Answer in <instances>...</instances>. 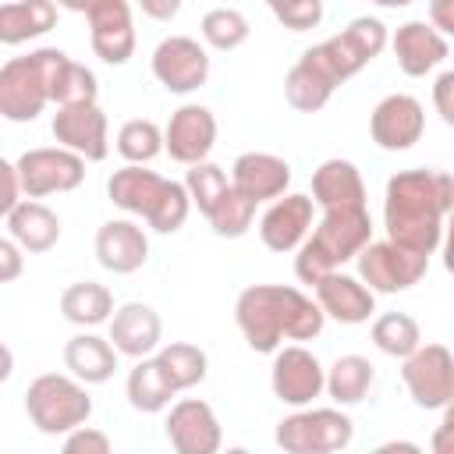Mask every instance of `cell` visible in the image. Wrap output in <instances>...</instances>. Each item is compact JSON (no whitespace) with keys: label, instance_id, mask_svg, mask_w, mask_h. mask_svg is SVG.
<instances>
[{"label":"cell","instance_id":"cell-1","mask_svg":"<svg viewBox=\"0 0 454 454\" xmlns=\"http://www.w3.org/2000/svg\"><path fill=\"white\" fill-rule=\"evenodd\" d=\"M454 209V177L447 170H397L387 181L383 195V227L387 241L415 252L433 255L443 241V220Z\"/></svg>","mask_w":454,"mask_h":454},{"label":"cell","instance_id":"cell-2","mask_svg":"<svg viewBox=\"0 0 454 454\" xmlns=\"http://www.w3.org/2000/svg\"><path fill=\"white\" fill-rule=\"evenodd\" d=\"M234 323L252 351L273 355L277 348H284V340L319 337L326 316L309 294L291 284H252L234 301Z\"/></svg>","mask_w":454,"mask_h":454},{"label":"cell","instance_id":"cell-3","mask_svg":"<svg viewBox=\"0 0 454 454\" xmlns=\"http://www.w3.org/2000/svg\"><path fill=\"white\" fill-rule=\"evenodd\" d=\"M106 195L117 209L142 216L156 234H177L192 213L181 181H170L145 167H121L106 181Z\"/></svg>","mask_w":454,"mask_h":454},{"label":"cell","instance_id":"cell-4","mask_svg":"<svg viewBox=\"0 0 454 454\" xmlns=\"http://www.w3.org/2000/svg\"><path fill=\"white\" fill-rule=\"evenodd\" d=\"M372 241L369 209H326L309 238L294 248V277L301 284H316L326 273H337Z\"/></svg>","mask_w":454,"mask_h":454},{"label":"cell","instance_id":"cell-5","mask_svg":"<svg viewBox=\"0 0 454 454\" xmlns=\"http://www.w3.org/2000/svg\"><path fill=\"white\" fill-rule=\"evenodd\" d=\"M67 53L57 46H39L25 57H11L0 67V117L14 124L35 121L50 103V78Z\"/></svg>","mask_w":454,"mask_h":454},{"label":"cell","instance_id":"cell-6","mask_svg":"<svg viewBox=\"0 0 454 454\" xmlns=\"http://www.w3.org/2000/svg\"><path fill=\"white\" fill-rule=\"evenodd\" d=\"M25 411L28 422L46 433V436H67L78 426L89 422L92 415V397L89 390L64 372H43L28 383L25 390Z\"/></svg>","mask_w":454,"mask_h":454},{"label":"cell","instance_id":"cell-7","mask_svg":"<svg viewBox=\"0 0 454 454\" xmlns=\"http://www.w3.org/2000/svg\"><path fill=\"white\" fill-rule=\"evenodd\" d=\"M273 440L284 454H337L355 440V422L340 408H298L277 422Z\"/></svg>","mask_w":454,"mask_h":454},{"label":"cell","instance_id":"cell-8","mask_svg":"<svg viewBox=\"0 0 454 454\" xmlns=\"http://www.w3.org/2000/svg\"><path fill=\"white\" fill-rule=\"evenodd\" d=\"M401 380L411 394V401L426 411H447L450 397H454V355L447 344L429 340L419 344L404 365H401Z\"/></svg>","mask_w":454,"mask_h":454},{"label":"cell","instance_id":"cell-9","mask_svg":"<svg viewBox=\"0 0 454 454\" xmlns=\"http://www.w3.org/2000/svg\"><path fill=\"white\" fill-rule=\"evenodd\" d=\"M387 39H390L387 25L380 18L362 14V18L348 21V28H340L337 35L316 43V50H319L323 64L330 67V74L337 78V85H344L351 74H358L365 64H372L383 53Z\"/></svg>","mask_w":454,"mask_h":454},{"label":"cell","instance_id":"cell-10","mask_svg":"<svg viewBox=\"0 0 454 454\" xmlns=\"http://www.w3.org/2000/svg\"><path fill=\"white\" fill-rule=\"evenodd\" d=\"M18 170V184L21 195L39 202L46 195H60V192H74L85 181V160H78L74 153L60 149V145H39V149H25L14 163Z\"/></svg>","mask_w":454,"mask_h":454},{"label":"cell","instance_id":"cell-11","mask_svg":"<svg viewBox=\"0 0 454 454\" xmlns=\"http://www.w3.org/2000/svg\"><path fill=\"white\" fill-rule=\"evenodd\" d=\"M355 259H358V280H362L372 294H397V291H408V287H415V284L429 273V259H426V255L404 252V248L390 245L387 238H383V241H369Z\"/></svg>","mask_w":454,"mask_h":454},{"label":"cell","instance_id":"cell-12","mask_svg":"<svg viewBox=\"0 0 454 454\" xmlns=\"http://www.w3.org/2000/svg\"><path fill=\"white\" fill-rule=\"evenodd\" d=\"M74 11L85 14L92 53L103 64L121 67V64L131 60V53H135V21H131V4L128 0H89V4H74Z\"/></svg>","mask_w":454,"mask_h":454},{"label":"cell","instance_id":"cell-13","mask_svg":"<svg viewBox=\"0 0 454 454\" xmlns=\"http://www.w3.org/2000/svg\"><path fill=\"white\" fill-rule=\"evenodd\" d=\"M270 387L273 397L287 408H312V401L326 387V369L323 362L301 348V344H284L273 351V369H270Z\"/></svg>","mask_w":454,"mask_h":454},{"label":"cell","instance_id":"cell-14","mask_svg":"<svg viewBox=\"0 0 454 454\" xmlns=\"http://www.w3.org/2000/svg\"><path fill=\"white\" fill-rule=\"evenodd\" d=\"M149 67H153V78L167 92L188 96V92L206 85V78H209V53L192 35H167V39L156 43V50L149 57Z\"/></svg>","mask_w":454,"mask_h":454},{"label":"cell","instance_id":"cell-15","mask_svg":"<svg viewBox=\"0 0 454 454\" xmlns=\"http://www.w3.org/2000/svg\"><path fill=\"white\" fill-rule=\"evenodd\" d=\"M167 440L174 454H220L223 450V429L209 401L202 397H181L167 411Z\"/></svg>","mask_w":454,"mask_h":454},{"label":"cell","instance_id":"cell-16","mask_svg":"<svg viewBox=\"0 0 454 454\" xmlns=\"http://www.w3.org/2000/svg\"><path fill=\"white\" fill-rule=\"evenodd\" d=\"M216 145V117L202 103H181L163 128V153L174 163H206Z\"/></svg>","mask_w":454,"mask_h":454},{"label":"cell","instance_id":"cell-17","mask_svg":"<svg viewBox=\"0 0 454 454\" xmlns=\"http://www.w3.org/2000/svg\"><path fill=\"white\" fill-rule=\"evenodd\" d=\"M426 131V110L408 92L383 96L369 114V135L383 153H404L411 149Z\"/></svg>","mask_w":454,"mask_h":454},{"label":"cell","instance_id":"cell-18","mask_svg":"<svg viewBox=\"0 0 454 454\" xmlns=\"http://www.w3.org/2000/svg\"><path fill=\"white\" fill-rule=\"evenodd\" d=\"M50 131L60 149L74 153L85 163H99L110 156V128H106V114L99 110V103L57 110L50 121Z\"/></svg>","mask_w":454,"mask_h":454},{"label":"cell","instance_id":"cell-19","mask_svg":"<svg viewBox=\"0 0 454 454\" xmlns=\"http://www.w3.org/2000/svg\"><path fill=\"white\" fill-rule=\"evenodd\" d=\"M312 213H316V206L301 192H287V195L273 199L266 206V213L259 216V241L280 255L294 252L312 231Z\"/></svg>","mask_w":454,"mask_h":454},{"label":"cell","instance_id":"cell-20","mask_svg":"<svg viewBox=\"0 0 454 454\" xmlns=\"http://www.w3.org/2000/svg\"><path fill=\"white\" fill-rule=\"evenodd\" d=\"M117 355H128V358H153L160 351V340H163V323H160V312L145 301H124L114 309L110 316V337Z\"/></svg>","mask_w":454,"mask_h":454},{"label":"cell","instance_id":"cell-21","mask_svg":"<svg viewBox=\"0 0 454 454\" xmlns=\"http://www.w3.org/2000/svg\"><path fill=\"white\" fill-rule=\"evenodd\" d=\"M231 188L248 202H273L291 188V163L277 153H241L231 167Z\"/></svg>","mask_w":454,"mask_h":454},{"label":"cell","instance_id":"cell-22","mask_svg":"<svg viewBox=\"0 0 454 454\" xmlns=\"http://www.w3.org/2000/svg\"><path fill=\"white\" fill-rule=\"evenodd\" d=\"M92 248H96V262L103 270H110L114 277H128V273H135V270H142L149 262L145 231L135 220H124V216L99 223Z\"/></svg>","mask_w":454,"mask_h":454},{"label":"cell","instance_id":"cell-23","mask_svg":"<svg viewBox=\"0 0 454 454\" xmlns=\"http://www.w3.org/2000/svg\"><path fill=\"white\" fill-rule=\"evenodd\" d=\"M316 291V305L323 316L344 323V326H358V323H369L372 312H376V294L358 280V277H348V273H326L323 280L312 284Z\"/></svg>","mask_w":454,"mask_h":454},{"label":"cell","instance_id":"cell-24","mask_svg":"<svg viewBox=\"0 0 454 454\" xmlns=\"http://www.w3.org/2000/svg\"><path fill=\"white\" fill-rule=\"evenodd\" d=\"M387 43L394 46L397 67H401L408 78H426V74L436 71V67L447 60V53H450L447 39H443L436 28H429V21H404Z\"/></svg>","mask_w":454,"mask_h":454},{"label":"cell","instance_id":"cell-25","mask_svg":"<svg viewBox=\"0 0 454 454\" xmlns=\"http://www.w3.org/2000/svg\"><path fill=\"white\" fill-rule=\"evenodd\" d=\"M312 206L326 209H365V181L351 160H323L312 170Z\"/></svg>","mask_w":454,"mask_h":454},{"label":"cell","instance_id":"cell-26","mask_svg":"<svg viewBox=\"0 0 454 454\" xmlns=\"http://www.w3.org/2000/svg\"><path fill=\"white\" fill-rule=\"evenodd\" d=\"M7 231H11V241L28 252V255H43L50 252L57 241H60V216L46 206V202H32V199H21L11 216H7Z\"/></svg>","mask_w":454,"mask_h":454},{"label":"cell","instance_id":"cell-27","mask_svg":"<svg viewBox=\"0 0 454 454\" xmlns=\"http://www.w3.org/2000/svg\"><path fill=\"white\" fill-rule=\"evenodd\" d=\"M64 365L82 387H96L117 372V351L99 333H74L64 344Z\"/></svg>","mask_w":454,"mask_h":454},{"label":"cell","instance_id":"cell-28","mask_svg":"<svg viewBox=\"0 0 454 454\" xmlns=\"http://www.w3.org/2000/svg\"><path fill=\"white\" fill-rule=\"evenodd\" d=\"M57 25V7L50 0H14L0 4V43L21 46L46 35Z\"/></svg>","mask_w":454,"mask_h":454},{"label":"cell","instance_id":"cell-29","mask_svg":"<svg viewBox=\"0 0 454 454\" xmlns=\"http://www.w3.org/2000/svg\"><path fill=\"white\" fill-rule=\"evenodd\" d=\"M60 312L67 323L92 330L99 323H110L114 316V291L99 280H74L60 291Z\"/></svg>","mask_w":454,"mask_h":454},{"label":"cell","instance_id":"cell-30","mask_svg":"<svg viewBox=\"0 0 454 454\" xmlns=\"http://www.w3.org/2000/svg\"><path fill=\"white\" fill-rule=\"evenodd\" d=\"M376 383V369L365 355H340L330 369H326V394L337 408H351V404H362L365 394L372 390Z\"/></svg>","mask_w":454,"mask_h":454},{"label":"cell","instance_id":"cell-31","mask_svg":"<svg viewBox=\"0 0 454 454\" xmlns=\"http://www.w3.org/2000/svg\"><path fill=\"white\" fill-rule=\"evenodd\" d=\"M153 358H156V365H160V372H163V380L170 383L174 394L199 387V383L206 380V372H209L206 351H202L199 344H188V340L160 344V351H156Z\"/></svg>","mask_w":454,"mask_h":454},{"label":"cell","instance_id":"cell-32","mask_svg":"<svg viewBox=\"0 0 454 454\" xmlns=\"http://www.w3.org/2000/svg\"><path fill=\"white\" fill-rule=\"evenodd\" d=\"M124 394H128V404L142 415H160L170 408L174 401V390L170 383L163 380L156 358H138L131 369H128V380H124Z\"/></svg>","mask_w":454,"mask_h":454},{"label":"cell","instance_id":"cell-33","mask_svg":"<svg viewBox=\"0 0 454 454\" xmlns=\"http://www.w3.org/2000/svg\"><path fill=\"white\" fill-rule=\"evenodd\" d=\"M96 96H99L96 74L85 64L64 57L60 67L50 78V103H57V110H64V106H89V103H96Z\"/></svg>","mask_w":454,"mask_h":454},{"label":"cell","instance_id":"cell-34","mask_svg":"<svg viewBox=\"0 0 454 454\" xmlns=\"http://www.w3.org/2000/svg\"><path fill=\"white\" fill-rule=\"evenodd\" d=\"M369 337H372V344L383 355L401 358V362L422 344V330H419V323L408 312H383V316H376Z\"/></svg>","mask_w":454,"mask_h":454},{"label":"cell","instance_id":"cell-35","mask_svg":"<svg viewBox=\"0 0 454 454\" xmlns=\"http://www.w3.org/2000/svg\"><path fill=\"white\" fill-rule=\"evenodd\" d=\"M117 153L128 160V167H145L163 153V128L149 117L124 121L117 131Z\"/></svg>","mask_w":454,"mask_h":454},{"label":"cell","instance_id":"cell-36","mask_svg":"<svg viewBox=\"0 0 454 454\" xmlns=\"http://www.w3.org/2000/svg\"><path fill=\"white\" fill-rule=\"evenodd\" d=\"M199 32L206 39V46L213 50H238L245 39H248V18L238 11V7H209L199 21Z\"/></svg>","mask_w":454,"mask_h":454},{"label":"cell","instance_id":"cell-37","mask_svg":"<svg viewBox=\"0 0 454 454\" xmlns=\"http://www.w3.org/2000/svg\"><path fill=\"white\" fill-rule=\"evenodd\" d=\"M184 192H188V202L192 206H199V213L202 216H209L213 209H216V202L227 195V188H231V177H227V170L223 167H216V163H195V167H188V174H184Z\"/></svg>","mask_w":454,"mask_h":454},{"label":"cell","instance_id":"cell-38","mask_svg":"<svg viewBox=\"0 0 454 454\" xmlns=\"http://www.w3.org/2000/svg\"><path fill=\"white\" fill-rule=\"evenodd\" d=\"M206 220H209L216 238H241V234H248V227L255 220V202H248L245 195L227 188V195L216 202V209Z\"/></svg>","mask_w":454,"mask_h":454},{"label":"cell","instance_id":"cell-39","mask_svg":"<svg viewBox=\"0 0 454 454\" xmlns=\"http://www.w3.org/2000/svg\"><path fill=\"white\" fill-rule=\"evenodd\" d=\"M270 14L291 28V32H309L323 21V4L319 0H294V4H270Z\"/></svg>","mask_w":454,"mask_h":454},{"label":"cell","instance_id":"cell-40","mask_svg":"<svg viewBox=\"0 0 454 454\" xmlns=\"http://www.w3.org/2000/svg\"><path fill=\"white\" fill-rule=\"evenodd\" d=\"M60 454H114V443L103 429H92V426H78L74 433L64 436V447Z\"/></svg>","mask_w":454,"mask_h":454},{"label":"cell","instance_id":"cell-41","mask_svg":"<svg viewBox=\"0 0 454 454\" xmlns=\"http://www.w3.org/2000/svg\"><path fill=\"white\" fill-rule=\"evenodd\" d=\"M433 106L443 124H454V71H440L433 82Z\"/></svg>","mask_w":454,"mask_h":454},{"label":"cell","instance_id":"cell-42","mask_svg":"<svg viewBox=\"0 0 454 454\" xmlns=\"http://www.w3.org/2000/svg\"><path fill=\"white\" fill-rule=\"evenodd\" d=\"M21 202V184H18V170L11 160L0 156V216H11V209Z\"/></svg>","mask_w":454,"mask_h":454},{"label":"cell","instance_id":"cell-43","mask_svg":"<svg viewBox=\"0 0 454 454\" xmlns=\"http://www.w3.org/2000/svg\"><path fill=\"white\" fill-rule=\"evenodd\" d=\"M25 273V252L11 241V238H0V284H11Z\"/></svg>","mask_w":454,"mask_h":454},{"label":"cell","instance_id":"cell-44","mask_svg":"<svg viewBox=\"0 0 454 454\" xmlns=\"http://www.w3.org/2000/svg\"><path fill=\"white\" fill-rule=\"evenodd\" d=\"M429 28H436L443 39H447V32H454V4L450 0H436L433 7H429Z\"/></svg>","mask_w":454,"mask_h":454},{"label":"cell","instance_id":"cell-45","mask_svg":"<svg viewBox=\"0 0 454 454\" xmlns=\"http://www.w3.org/2000/svg\"><path fill=\"white\" fill-rule=\"evenodd\" d=\"M450 433H454V422H450V411H447V415H443V422L433 429V440H429V454H454Z\"/></svg>","mask_w":454,"mask_h":454},{"label":"cell","instance_id":"cell-46","mask_svg":"<svg viewBox=\"0 0 454 454\" xmlns=\"http://www.w3.org/2000/svg\"><path fill=\"white\" fill-rule=\"evenodd\" d=\"M177 11H181V4H177V0H142V14L160 18V21L177 18Z\"/></svg>","mask_w":454,"mask_h":454},{"label":"cell","instance_id":"cell-47","mask_svg":"<svg viewBox=\"0 0 454 454\" xmlns=\"http://www.w3.org/2000/svg\"><path fill=\"white\" fill-rule=\"evenodd\" d=\"M369 454H426L415 440H387V443H376Z\"/></svg>","mask_w":454,"mask_h":454},{"label":"cell","instance_id":"cell-48","mask_svg":"<svg viewBox=\"0 0 454 454\" xmlns=\"http://www.w3.org/2000/svg\"><path fill=\"white\" fill-rule=\"evenodd\" d=\"M11 372H14V351L0 340V383H7V380H11Z\"/></svg>","mask_w":454,"mask_h":454},{"label":"cell","instance_id":"cell-49","mask_svg":"<svg viewBox=\"0 0 454 454\" xmlns=\"http://www.w3.org/2000/svg\"><path fill=\"white\" fill-rule=\"evenodd\" d=\"M220 454H252L248 447H227V450H220Z\"/></svg>","mask_w":454,"mask_h":454}]
</instances>
